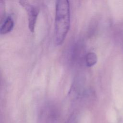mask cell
<instances>
[{"label":"cell","instance_id":"1","mask_svg":"<svg viewBox=\"0 0 123 123\" xmlns=\"http://www.w3.org/2000/svg\"><path fill=\"white\" fill-rule=\"evenodd\" d=\"M55 18V40L57 45L62 44L68 32L70 25V8L67 0L56 1Z\"/></svg>","mask_w":123,"mask_h":123},{"label":"cell","instance_id":"2","mask_svg":"<svg viewBox=\"0 0 123 123\" xmlns=\"http://www.w3.org/2000/svg\"><path fill=\"white\" fill-rule=\"evenodd\" d=\"M20 5L25 10L28 15V27L30 31L34 32L38 13V9L34 5L25 0L19 1Z\"/></svg>","mask_w":123,"mask_h":123},{"label":"cell","instance_id":"4","mask_svg":"<svg viewBox=\"0 0 123 123\" xmlns=\"http://www.w3.org/2000/svg\"><path fill=\"white\" fill-rule=\"evenodd\" d=\"M85 62L88 67L94 66L97 62V56L96 53L93 52L88 53L86 56Z\"/></svg>","mask_w":123,"mask_h":123},{"label":"cell","instance_id":"3","mask_svg":"<svg viewBox=\"0 0 123 123\" xmlns=\"http://www.w3.org/2000/svg\"><path fill=\"white\" fill-rule=\"evenodd\" d=\"M14 22L11 16L7 17L0 26V33L1 34H5L12 31L13 27Z\"/></svg>","mask_w":123,"mask_h":123}]
</instances>
